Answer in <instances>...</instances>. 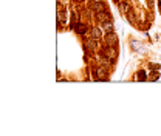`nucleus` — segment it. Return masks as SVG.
Listing matches in <instances>:
<instances>
[{"label": "nucleus", "instance_id": "7", "mask_svg": "<svg viewBox=\"0 0 161 136\" xmlns=\"http://www.w3.org/2000/svg\"><path fill=\"white\" fill-rule=\"evenodd\" d=\"M102 30L105 31V34H107V33H112V31H113V23H112L110 20H109V22H104V23H102Z\"/></svg>", "mask_w": 161, "mask_h": 136}, {"label": "nucleus", "instance_id": "3", "mask_svg": "<svg viewBox=\"0 0 161 136\" xmlns=\"http://www.w3.org/2000/svg\"><path fill=\"white\" fill-rule=\"evenodd\" d=\"M116 42H118V36H116L113 31L105 34V44H107V45H113V47H115Z\"/></svg>", "mask_w": 161, "mask_h": 136}, {"label": "nucleus", "instance_id": "12", "mask_svg": "<svg viewBox=\"0 0 161 136\" xmlns=\"http://www.w3.org/2000/svg\"><path fill=\"white\" fill-rule=\"evenodd\" d=\"M93 3H104V0H93Z\"/></svg>", "mask_w": 161, "mask_h": 136}, {"label": "nucleus", "instance_id": "8", "mask_svg": "<svg viewBox=\"0 0 161 136\" xmlns=\"http://www.w3.org/2000/svg\"><path fill=\"white\" fill-rule=\"evenodd\" d=\"M135 80H147V74L146 71H138L135 76Z\"/></svg>", "mask_w": 161, "mask_h": 136}, {"label": "nucleus", "instance_id": "14", "mask_svg": "<svg viewBox=\"0 0 161 136\" xmlns=\"http://www.w3.org/2000/svg\"><path fill=\"white\" fill-rule=\"evenodd\" d=\"M159 3H161V0H159Z\"/></svg>", "mask_w": 161, "mask_h": 136}, {"label": "nucleus", "instance_id": "5", "mask_svg": "<svg viewBox=\"0 0 161 136\" xmlns=\"http://www.w3.org/2000/svg\"><path fill=\"white\" fill-rule=\"evenodd\" d=\"M96 79H99V80H104V79H107V71L104 70V68H96Z\"/></svg>", "mask_w": 161, "mask_h": 136}, {"label": "nucleus", "instance_id": "10", "mask_svg": "<svg viewBox=\"0 0 161 136\" xmlns=\"http://www.w3.org/2000/svg\"><path fill=\"white\" fill-rule=\"evenodd\" d=\"M93 9L99 12V11H104V6H102V3H93Z\"/></svg>", "mask_w": 161, "mask_h": 136}, {"label": "nucleus", "instance_id": "13", "mask_svg": "<svg viewBox=\"0 0 161 136\" xmlns=\"http://www.w3.org/2000/svg\"><path fill=\"white\" fill-rule=\"evenodd\" d=\"M159 9H161V3H159Z\"/></svg>", "mask_w": 161, "mask_h": 136}, {"label": "nucleus", "instance_id": "2", "mask_svg": "<svg viewBox=\"0 0 161 136\" xmlns=\"http://www.w3.org/2000/svg\"><path fill=\"white\" fill-rule=\"evenodd\" d=\"M84 48L87 53H93L96 50V42L93 39H85V42H84Z\"/></svg>", "mask_w": 161, "mask_h": 136}, {"label": "nucleus", "instance_id": "11", "mask_svg": "<svg viewBox=\"0 0 161 136\" xmlns=\"http://www.w3.org/2000/svg\"><path fill=\"white\" fill-rule=\"evenodd\" d=\"M150 79H152V80H156V79H158V74H156V73H152V77H150Z\"/></svg>", "mask_w": 161, "mask_h": 136}, {"label": "nucleus", "instance_id": "6", "mask_svg": "<svg viewBox=\"0 0 161 136\" xmlns=\"http://www.w3.org/2000/svg\"><path fill=\"white\" fill-rule=\"evenodd\" d=\"M91 37H95V40H99L102 37V33L99 28H96V26H93L91 28Z\"/></svg>", "mask_w": 161, "mask_h": 136}, {"label": "nucleus", "instance_id": "1", "mask_svg": "<svg viewBox=\"0 0 161 136\" xmlns=\"http://www.w3.org/2000/svg\"><path fill=\"white\" fill-rule=\"evenodd\" d=\"M96 20H98L99 23L109 22V20H110V14H109L105 9H104V11H99V12H96Z\"/></svg>", "mask_w": 161, "mask_h": 136}, {"label": "nucleus", "instance_id": "9", "mask_svg": "<svg viewBox=\"0 0 161 136\" xmlns=\"http://www.w3.org/2000/svg\"><path fill=\"white\" fill-rule=\"evenodd\" d=\"M118 3H119V8H121V11H123L124 14H126V12L129 11V5H127L126 2H118Z\"/></svg>", "mask_w": 161, "mask_h": 136}, {"label": "nucleus", "instance_id": "4", "mask_svg": "<svg viewBox=\"0 0 161 136\" xmlns=\"http://www.w3.org/2000/svg\"><path fill=\"white\" fill-rule=\"evenodd\" d=\"M71 28L77 33V34H85V31H87V25L85 23H74V25H71Z\"/></svg>", "mask_w": 161, "mask_h": 136}]
</instances>
